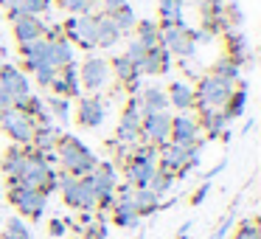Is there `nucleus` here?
<instances>
[{
    "label": "nucleus",
    "instance_id": "nucleus-1",
    "mask_svg": "<svg viewBox=\"0 0 261 239\" xmlns=\"http://www.w3.org/2000/svg\"><path fill=\"white\" fill-rule=\"evenodd\" d=\"M57 160H59V166H62V172H68V175H73V177H87L98 163L96 155L73 135H59Z\"/></svg>",
    "mask_w": 261,
    "mask_h": 239
},
{
    "label": "nucleus",
    "instance_id": "nucleus-2",
    "mask_svg": "<svg viewBox=\"0 0 261 239\" xmlns=\"http://www.w3.org/2000/svg\"><path fill=\"white\" fill-rule=\"evenodd\" d=\"M57 188L62 192V200L76 211H96V192L87 177H73L68 172H57Z\"/></svg>",
    "mask_w": 261,
    "mask_h": 239
},
{
    "label": "nucleus",
    "instance_id": "nucleus-3",
    "mask_svg": "<svg viewBox=\"0 0 261 239\" xmlns=\"http://www.w3.org/2000/svg\"><path fill=\"white\" fill-rule=\"evenodd\" d=\"M9 203L29 220H40L48 208V197L40 188H29L23 183H9Z\"/></svg>",
    "mask_w": 261,
    "mask_h": 239
},
{
    "label": "nucleus",
    "instance_id": "nucleus-4",
    "mask_svg": "<svg viewBox=\"0 0 261 239\" xmlns=\"http://www.w3.org/2000/svg\"><path fill=\"white\" fill-rule=\"evenodd\" d=\"M230 93H233V85L219 82L208 74V76L199 79L197 90H194V104L199 107V113H202V110H225Z\"/></svg>",
    "mask_w": 261,
    "mask_h": 239
},
{
    "label": "nucleus",
    "instance_id": "nucleus-5",
    "mask_svg": "<svg viewBox=\"0 0 261 239\" xmlns=\"http://www.w3.org/2000/svg\"><path fill=\"white\" fill-rule=\"evenodd\" d=\"M110 76L113 74H110L107 59L98 57V54H90V57H85V62H82V68H79V85L90 93H98V90L107 87Z\"/></svg>",
    "mask_w": 261,
    "mask_h": 239
},
{
    "label": "nucleus",
    "instance_id": "nucleus-6",
    "mask_svg": "<svg viewBox=\"0 0 261 239\" xmlns=\"http://www.w3.org/2000/svg\"><path fill=\"white\" fill-rule=\"evenodd\" d=\"M141 107H138V96L129 99L124 115L118 121V130H115V141L113 144H121V147H138L141 144Z\"/></svg>",
    "mask_w": 261,
    "mask_h": 239
},
{
    "label": "nucleus",
    "instance_id": "nucleus-7",
    "mask_svg": "<svg viewBox=\"0 0 261 239\" xmlns=\"http://www.w3.org/2000/svg\"><path fill=\"white\" fill-rule=\"evenodd\" d=\"M0 130L6 132L17 147H31V138H34V121L29 118L20 110H3V121H0Z\"/></svg>",
    "mask_w": 261,
    "mask_h": 239
},
{
    "label": "nucleus",
    "instance_id": "nucleus-8",
    "mask_svg": "<svg viewBox=\"0 0 261 239\" xmlns=\"http://www.w3.org/2000/svg\"><path fill=\"white\" fill-rule=\"evenodd\" d=\"M62 34L70 40V45H79L85 51L96 48V17L93 14H79V17H70L62 26Z\"/></svg>",
    "mask_w": 261,
    "mask_h": 239
},
{
    "label": "nucleus",
    "instance_id": "nucleus-9",
    "mask_svg": "<svg viewBox=\"0 0 261 239\" xmlns=\"http://www.w3.org/2000/svg\"><path fill=\"white\" fill-rule=\"evenodd\" d=\"M169 141L177 147H202V130H199V121L188 113H180L171 118V132Z\"/></svg>",
    "mask_w": 261,
    "mask_h": 239
},
{
    "label": "nucleus",
    "instance_id": "nucleus-10",
    "mask_svg": "<svg viewBox=\"0 0 261 239\" xmlns=\"http://www.w3.org/2000/svg\"><path fill=\"white\" fill-rule=\"evenodd\" d=\"M171 132V115L169 113H152L141 118V144H152V147H163L169 144Z\"/></svg>",
    "mask_w": 261,
    "mask_h": 239
},
{
    "label": "nucleus",
    "instance_id": "nucleus-11",
    "mask_svg": "<svg viewBox=\"0 0 261 239\" xmlns=\"http://www.w3.org/2000/svg\"><path fill=\"white\" fill-rule=\"evenodd\" d=\"M160 45H163L171 57H194V51H197V45H194V40H191L186 26L160 29Z\"/></svg>",
    "mask_w": 261,
    "mask_h": 239
},
{
    "label": "nucleus",
    "instance_id": "nucleus-12",
    "mask_svg": "<svg viewBox=\"0 0 261 239\" xmlns=\"http://www.w3.org/2000/svg\"><path fill=\"white\" fill-rule=\"evenodd\" d=\"M104 115H107V104L98 96H82L76 104V121L87 130H96L104 124Z\"/></svg>",
    "mask_w": 261,
    "mask_h": 239
},
{
    "label": "nucleus",
    "instance_id": "nucleus-13",
    "mask_svg": "<svg viewBox=\"0 0 261 239\" xmlns=\"http://www.w3.org/2000/svg\"><path fill=\"white\" fill-rule=\"evenodd\" d=\"M51 90H54V96H65V99L79 96L82 85H79V68H76V62L65 65L62 70H57V76L51 82Z\"/></svg>",
    "mask_w": 261,
    "mask_h": 239
},
{
    "label": "nucleus",
    "instance_id": "nucleus-14",
    "mask_svg": "<svg viewBox=\"0 0 261 239\" xmlns=\"http://www.w3.org/2000/svg\"><path fill=\"white\" fill-rule=\"evenodd\" d=\"M87 180H90L93 192H96V197H101V194H113L115 186H118V175H115V166L110 163V160H98L96 169L87 175Z\"/></svg>",
    "mask_w": 261,
    "mask_h": 239
},
{
    "label": "nucleus",
    "instance_id": "nucleus-15",
    "mask_svg": "<svg viewBox=\"0 0 261 239\" xmlns=\"http://www.w3.org/2000/svg\"><path fill=\"white\" fill-rule=\"evenodd\" d=\"M0 85L12 93L14 102L31 96V82H29V76H25L20 68H14V65H3V70H0Z\"/></svg>",
    "mask_w": 261,
    "mask_h": 239
},
{
    "label": "nucleus",
    "instance_id": "nucleus-16",
    "mask_svg": "<svg viewBox=\"0 0 261 239\" xmlns=\"http://www.w3.org/2000/svg\"><path fill=\"white\" fill-rule=\"evenodd\" d=\"M171 70V54L166 51L163 45L158 48H146V57H143L138 74H146V76H160V74H169Z\"/></svg>",
    "mask_w": 261,
    "mask_h": 239
},
{
    "label": "nucleus",
    "instance_id": "nucleus-17",
    "mask_svg": "<svg viewBox=\"0 0 261 239\" xmlns=\"http://www.w3.org/2000/svg\"><path fill=\"white\" fill-rule=\"evenodd\" d=\"M48 62H51L57 70H62L65 65H73L76 62L73 45H70V40L65 34L57 37V40H48Z\"/></svg>",
    "mask_w": 261,
    "mask_h": 239
},
{
    "label": "nucleus",
    "instance_id": "nucleus-18",
    "mask_svg": "<svg viewBox=\"0 0 261 239\" xmlns=\"http://www.w3.org/2000/svg\"><path fill=\"white\" fill-rule=\"evenodd\" d=\"M42 34H45V23H42L40 17H31V14H25V17L14 20V40H17L20 45H25V42H34V40H42Z\"/></svg>",
    "mask_w": 261,
    "mask_h": 239
},
{
    "label": "nucleus",
    "instance_id": "nucleus-19",
    "mask_svg": "<svg viewBox=\"0 0 261 239\" xmlns=\"http://www.w3.org/2000/svg\"><path fill=\"white\" fill-rule=\"evenodd\" d=\"M110 74L118 76V82H121V85H126L129 90H138V85H141V74H138V68L124 57V54H118V57L110 62Z\"/></svg>",
    "mask_w": 261,
    "mask_h": 239
},
{
    "label": "nucleus",
    "instance_id": "nucleus-20",
    "mask_svg": "<svg viewBox=\"0 0 261 239\" xmlns=\"http://www.w3.org/2000/svg\"><path fill=\"white\" fill-rule=\"evenodd\" d=\"M138 107H141V115L166 113V110H169V99H166V90H160V87H146V90L138 96Z\"/></svg>",
    "mask_w": 261,
    "mask_h": 239
},
{
    "label": "nucleus",
    "instance_id": "nucleus-21",
    "mask_svg": "<svg viewBox=\"0 0 261 239\" xmlns=\"http://www.w3.org/2000/svg\"><path fill=\"white\" fill-rule=\"evenodd\" d=\"M197 121H199V130H202L208 138L222 135V132L227 130V124H230V118L225 115V110H202Z\"/></svg>",
    "mask_w": 261,
    "mask_h": 239
},
{
    "label": "nucleus",
    "instance_id": "nucleus-22",
    "mask_svg": "<svg viewBox=\"0 0 261 239\" xmlns=\"http://www.w3.org/2000/svg\"><path fill=\"white\" fill-rule=\"evenodd\" d=\"M59 135H62V130H59L57 124H42V127H34V138H31V147L37 149V152H54L57 149V141Z\"/></svg>",
    "mask_w": 261,
    "mask_h": 239
},
{
    "label": "nucleus",
    "instance_id": "nucleus-23",
    "mask_svg": "<svg viewBox=\"0 0 261 239\" xmlns=\"http://www.w3.org/2000/svg\"><path fill=\"white\" fill-rule=\"evenodd\" d=\"M121 40V31L115 29L110 14H98L96 17V48H113Z\"/></svg>",
    "mask_w": 261,
    "mask_h": 239
},
{
    "label": "nucleus",
    "instance_id": "nucleus-24",
    "mask_svg": "<svg viewBox=\"0 0 261 239\" xmlns=\"http://www.w3.org/2000/svg\"><path fill=\"white\" fill-rule=\"evenodd\" d=\"M166 99H169L171 107H177L180 113H188L194 107V87L186 85V82H171V87L166 90Z\"/></svg>",
    "mask_w": 261,
    "mask_h": 239
},
{
    "label": "nucleus",
    "instance_id": "nucleus-25",
    "mask_svg": "<svg viewBox=\"0 0 261 239\" xmlns=\"http://www.w3.org/2000/svg\"><path fill=\"white\" fill-rule=\"evenodd\" d=\"M3 175L9 177V183H17L20 180V172H23V166H25V149L23 147H9L6 149V155H3Z\"/></svg>",
    "mask_w": 261,
    "mask_h": 239
},
{
    "label": "nucleus",
    "instance_id": "nucleus-26",
    "mask_svg": "<svg viewBox=\"0 0 261 239\" xmlns=\"http://www.w3.org/2000/svg\"><path fill=\"white\" fill-rule=\"evenodd\" d=\"M20 54H23L25 68H29V70L40 68V65H51V62H48V40L25 42V45H20Z\"/></svg>",
    "mask_w": 261,
    "mask_h": 239
},
{
    "label": "nucleus",
    "instance_id": "nucleus-27",
    "mask_svg": "<svg viewBox=\"0 0 261 239\" xmlns=\"http://www.w3.org/2000/svg\"><path fill=\"white\" fill-rule=\"evenodd\" d=\"M160 29L171 26H186L182 23V0H160Z\"/></svg>",
    "mask_w": 261,
    "mask_h": 239
},
{
    "label": "nucleus",
    "instance_id": "nucleus-28",
    "mask_svg": "<svg viewBox=\"0 0 261 239\" xmlns=\"http://www.w3.org/2000/svg\"><path fill=\"white\" fill-rule=\"evenodd\" d=\"M132 203H135V208H138L141 217H149V214H154V211L160 208V197L149 186L146 188H135V192H132Z\"/></svg>",
    "mask_w": 261,
    "mask_h": 239
},
{
    "label": "nucleus",
    "instance_id": "nucleus-29",
    "mask_svg": "<svg viewBox=\"0 0 261 239\" xmlns=\"http://www.w3.org/2000/svg\"><path fill=\"white\" fill-rule=\"evenodd\" d=\"M135 40L143 48H158L160 45V26L152 20H138L135 23Z\"/></svg>",
    "mask_w": 261,
    "mask_h": 239
},
{
    "label": "nucleus",
    "instance_id": "nucleus-30",
    "mask_svg": "<svg viewBox=\"0 0 261 239\" xmlns=\"http://www.w3.org/2000/svg\"><path fill=\"white\" fill-rule=\"evenodd\" d=\"M225 31H227V40H230V57H227V59H230V62H236L239 68H242V62L250 57L247 42H244V37L239 34L236 29H225Z\"/></svg>",
    "mask_w": 261,
    "mask_h": 239
},
{
    "label": "nucleus",
    "instance_id": "nucleus-31",
    "mask_svg": "<svg viewBox=\"0 0 261 239\" xmlns=\"http://www.w3.org/2000/svg\"><path fill=\"white\" fill-rule=\"evenodd\" d=\"M239 74H242V68H239L236 62H230V59H222V62H216L214 68H211V76L219 79V82H227V85H236Z\"/></svg>",
    "mask_w": 261,
    "mask_h": 239
},
{
    "label": "nucleus",
    "instance_id": "nucleus-32",
    "mask_svg": "<svg viewBox=\"0 0 261 239\" xmlns=\"http://www.w3.org/2000/svg\"><path fill=\"white\" fill-rule=\"evenodd\" d=\"M48 110H51V118H57L59 124H68L70 115H73L70 99H65V96H51L48 99Z\"/></svg>",
    "mask_w": 261,
    "mask_h": 239
},
{
    "label": "nucleus",
    "instance_id": "nucleus-33",
    "mask_svg": "<svg viewBox=\"0 0 261 239\" xmlns=\"http://www.w3.org/2000/svg\"><path fill=\"white\" fill-rule=\"evenodd\" d=\"M113 17V23H115V29L121 31V37L124 34H129V31H135V23H138V17H135V12H132V6L126 3V6H121L115 14H110Z\"/></svg>",
    "mask_w": 261,
    "mask_h": 239
},
{
    "label": "nucleus",
    "instance_id": "nucleus-34",
    "mask_svg": "<svg viewBox=\"0 0 261 239\" xmlns=\"http://www.w3.org/2000/svg\"><path fill=\"white\" fill-rule=\"evenodd\" d=\"M244 104H247V85H242L239 90L230 93V99H227V104H225V115L230 121L239 118V115L244 113Z\"/></svg>",
    "mask_w": 261,
    "mask_h": 239
},
{
    "label": "nucleus",
    "instance_id": "nucleus-35",
    "mask_svg": "<svg viewBox=\"0 0 261 239\" xmlns=\"http://www.w3.org/2000/svg\"><path fill=\"white\" fill-rule=\"evenodd\" d=\"M174 180L177 177L174 175H169V172H160L158 169V175L152 177V183H149V188H152L158 197H163V194H169L171 192V186H174Z\"/></svg>",
    "mask_w": 261,
    "mask_h": 239
},
{
    "label": "nucleus",
    "instance_id": "nucleus-36",
    "mask_svg": "<svg viewBox=\"0 0 261 239\" xmlns=\"http://www.w3.org/2000/svg\"><path fill=\"white\" fill-rule=\"evenodd\" d=\"M3 236H6V239H31V231H29V225H25L20 217H12V220L6 222Z\"/></svg>",
    "mask_w": 261,
    "mask_h": 239
},
{
    "label": "nucleus",
    "instance_id": "nucleus-37",
    "mask_svg": "<svg viewBox=\"0 0 261 239\" xmlns=\"http://www.w3.org/2000/svg\"><path fill=\"white\" fill-rule=\"evenodd\" d=\"M59 6H62L65 12H70L73 17H79V14H90L93 12L96 0H59Z\"/></svg>",
    "mask_w": 261,
    "mask_h": 239
},
{
    "label": "nucleus",
    "instance_id": "nucleus-38",
    "mask_svg": "<svg viewBox=\"0 0 261 239\" xmlns=\"http://www.w3.org/2000/svg\"><path fill=\"white\" fill-rule=\"evenodd\" d=\"M23 9L31 17H42V14H48L54 9V0H23Z\"/></svg>",
    "mask_w": 261,
    "mask_h": 239
},
{
    "label": "nucleus",
    "instance_id": "nucleus-39",
    "mask_svg": "<svg viewBox=\"0 0 261 239\" xmlns=\"http://www.w3.org/2000/svg\"><path fill=\"white\" fill-rule=\"evenodd\" d=\"M31 74L37 76V85L40 87H51L54 76H57V68H54V65H40V68H34Z\"/></svg>",
    "mask_w": 261,
    "mask_h": 239
},
{
    "label": "nucleus",
    "instance_id": "nucleus-40",
    "mask_svg": "<svg viewBox=\"0 0 261 239\" xmlns=\"http://www.w3.org/2000/svg\"><path fill=\"white\" fill-rule=\"evenodd\" d=\"M233 239H261V228L255 225L253 220H247V222L239 225V231L233 233Z\"/></svg>",
    "mask_w": 261,
    "mask_h": 239
},
{
    "label": "nucleus",
    "instance_id": "nucleus-41",
    "mask_svg": "<svg viewBox=\"0 0 261 239\" xmlns=\"http://www.w3.org/2000/svg\"><path fill=\"white\" fill-rule=\"evenodd\" d=\"M126 59H129L132 65H135V68H141V62H143V57H146V48L141 45V42L138 40H132L129 45H126V54H124Z\"/></svg>",
    "mask_w": 261,
    "mask_h": 239
},
{
    "label": "nucleus",
    "instance_id": "nucleus-42",
    "mask_svg": "<svg viewBox=\"0 0 261 239\" xmlns=\"http://www.w3.org/2000/svg\"><path fill=\"white\" fill-rule=\"evenodd\" d=\"M230 225H233V211H230V214H227L225 220L219 222V228H216V231L211 233L208 239H225V236H227V231H230Z\"/></svg>",
    "mask_w": 261,
    "mask_h": 239
},
{
    "label": "nucleus",
    "instance_id": "nucleus-43",
    "mask_svg": "<svg viewBox=\"0 0 261 239\" xmlns=\"http://www.w3.org/2000/svg\"><path fill=\"white\" fill-rule=\"evenodd\" d=\"M48 233H51V236H65V233H68V220H51V225H48Z\"/></svg>",
    "mask_w": 261,
    "mask_h": 239
},
{
    "label": "nucleus",
    "instance_id": "nucleus-44",
    "mask_svg": "<svg viewBox=\"0 0 261 239\" xmlns=\"http://www.w3.org/2000/svg\"><path fill=\"white\" fill-rule=\"evenodd\" d=\"M121 6H126V0H101V9H104V14H115Z\"/></svg>",
    "mask_w": 261,
    "mask_h": 239
},
{
    "label": "nucleus",
    "instance_id": "nucleus-45",
    "mask_svg": "<svg viewBox=\"0 0 261 239\" xmlns=\"http://www.w3.org/2000/svg\"><path fill=\"white\" fill-rule=\"evenodd\" d=\"M12 107H14V96L0 85V110H12Z\"/></svg>",
    "mask_w": 261,
    "mask_h": 239
},
{
    "label": "nucleus",
    "instance_id": "nucleus-46",
    "mask_svg": "<svg viewBox=\"0 0 261 239\" xmlns=\"http://www.w3.org/2000/svg\"><path fill=\"white\" fill-rule=\"evenodd\" d=\"M208 192H211V183H202V186L197 188V194H194V197H191V203H194V205H199V203H202L205 197H208Z\"/></svg>",
    "mask_w": 261,
    "mask_h": 239
},
{
    "label": "nucleus",
    "instance_id": "nucleus-47",
    "mask_svg": "<svg viewBox=\"0 0 261 239\" xmlns=\"http://www.w3.org/2000/svg\"><path fill=\"white\" fill-rule=\"evenodd\" d=\"M0 121H3V110H0Z\"/></svg>",
    "mask_w": 261,
    "mask_h": 239
},
{
    "label": "nucleus",
    "instance_id": "nucleus-48",
    "mask_svg": "<svg viewBox=\"0 0 261 239\" xmlns=\"http://www.w3.org/2000/svg\"><path fill=\"white\" fill-rule=\"evenodd\" d=\"M0 70H3V62H0Z\"/></svg>",
    "mask_w": 261,
    "mask_h": 239
},
{
    "label": "nucleus",
    "instance_id": "nucleus-49",
    "mask_svg": "<svg viewBox=\"0 0 261 239\" xmlns=\"http://www.w3.org/2000/svg\"><path fill=\"white\" fill-rule=\"evenodd\" d=\"M0 239H6V236H3V233H0Z\"/></svg>",
    "mask_w": 261,
    "mask_h": 239
},
{
    "label": "nucleus",
    "instance_id": "nucleus-50",
    "mask_svg": "<svg viewBox=\"0 0 261 239\" xmlns=\"http://www.w3.org/2000/svg\"><path fill=\"white\" fill-rule=\"evenodd\" d=\"M197 3H202V0H197Z\"/></svg>",
    "mask_w": 261,
    "mask_h": 239
}]
</instances>
